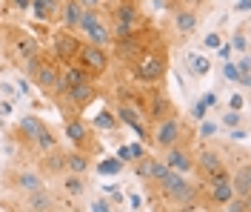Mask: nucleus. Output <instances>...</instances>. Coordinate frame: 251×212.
Here are the masks:
<instances>
[{"instance_id":"obj_24","label":"nucleus","mask_w":251,"mask_h":212,"mask_svg":"<svg viewBox=\"0 0 251 212\" xmlns=\"http://www.w3.org/2000/svg\"><path fill=\"white\" fill-rule=\"evenodd\" d=\"M63 192L69 198H83L86 195V181H83V175H75V172H63Z\"/></svg>"},{"instance_id":"obj_27","label":"nucleus","mask_w":251,"mask_h":212,"mask_svg":"<svg viewBox=\"0 0 251 212\" xmlns=\"http://www.w3.org/2000/svg\"><path fill=\"white\" fill-rule=\"evenodd\" d=\"M154 166H157V158H151V155L137 158V163H134V178L151 181V178H154Z\"/></svg>"},{"instance_id":"obj_10","label":"nucleus","mask_w":251,"mask_h":212,"mask_svg":"<svg viewBox=\"0 0 251 212\" xmlns=\"http://www.w3.org/2000/svg\"><path fill=\"white\" fill-rule=\"evenodd\" d=\"M51 43H54V55L60 58L63 63H72V61L77 58L80 46H83L80 37H77V32H72V29H60V32H54Z\"/></svg>"},{"instance_id":"obj_41","label":"nucleus","mask_w":251,"mask_h":212,"mask_svg":"<svg viewBox=\"0 0 251 212\" xmlns=\"http://www.w3.org/2000/svg\"><path fill=\"white\" fill-rule=\"evenodd\" d=\"M205 0H177V6H188V9H200Z\"/></svg>"},{"instance_id":"obj_23","label":"nucleus","mask_w":251,"mask_h":212,"mask_svg":"<svg viewBox=\"0 0 251 212\" xmlns=\"http://www.w3.org/2000/svg\"><path fill=\"white\" fill-rule=\"evenodd\" d=\"M66 138L75 144V147H83L86 141H89V126L80 121L77 115H72V118H66Z\"/></svg>"},{"instance_id":"obj_50","label":"nucleus","mask_w":251,"mask_h":212,"mask_svg":"<svg viewBox=\"0 0 251 212\" xmlns=\"http://www.w3.org/2000/svg\"><path fill=\"white\" fill-rule=\"evenodd\" d=\"M54 3H57V6H60V3H63V0H54Z\"/></svg>"},{"instance_id":"obj_45","label":"nucleus","mask_w":251,"mask_h":212,"mask_svg":"<svg viewBox=\"0 0 251 212\" xmlns=\"http://www.w3.org/2000/svg\"><path fill=\"white\" fill-rule=\"evenodd\" d=\"M12 3H15L17 9H23V12H26V9H31V0H12Z\"/></svg>"},{"instance_id":"obj_30","label":"nucleus","mask_w":251,"mask_h":212,"mask_svg":"<svg viewBox=\"0 0 251 212\" xmlns=\"http://www.w3.org/2000/svg\"><path fill=\"white\" fill-rule=\"evenodd\" d=\"M94 129H103V132H114L117 129V115H111L109 109H103V112L94 118Z\"/></svg>"},{"instance_id":"obj_12","label":"nucleus","mask_w":251,"mask_h":212,"mask_svg":"<svg viewBox=\"0 0 251 212\" xmlns=\"http://www.w3.org/2000/svg\"><path fill=\"white\" fill-rule=\"evenodd\" d=\"M40 172L51 175V178H60L63 172H66V149H60V147L46 149L43 158H40Z\"/></svg>"},{"instance_id":"obj_22","label":"nucleus","mask_w":251,"mask_h":212,"mask_svg":"<svg viewBox=\"0 0 251 212\" xmlns=\"http://www.w3.org/2000/svg\"><path fill=\"white\" fill-rule=\"evenodd\" d=\"M43 129H49L43 118H37V115H23V118H20V135H23L29 144H34Z\"/></svg>"},{"instance_id":"obj_36","label":"nucleus","mask_w":251,"mask_h":212,"mask_svg":"<svg viewBox=\"0 0 251 212\" xmlns=\"http://www.w3.org/2000/svg\"><path fill=\"white\" fill-rule=\"evenodd\" d=\"M89 210H94V212H109V210H111V204L100 198V201H92V207H89Z\"/></svg>"},{"instance_id":"obj_14","label":"nucleus","mask_w":251,"mask_h":212,"mask_svg":"<svg viewBox=\"0 0 251 212\" xmlns=\"http://www.w3.org/2000/svg\"><path fill=\"white\" fill-rule=\"evenodd\" d=\"M26 210H31V212H51V210H57V198L51 195L46 186H40V189H34V192L26 195Z\"/></svg>"},{"instance_id":"obj_40","label":"nucleus","mask_w":251,"mask_h":212,"mask_svg":"<svg viewBox=\"0 0 251 212\" xmlns=\"http://www.w3.org/2000/svg\"><path fill=\"white\" fill-rule=\"evenodd\" d=\"M128 152H131V158H134V161H137V158H143V155H146V149H143L140 144H131V147H128Z\"/></svg>"},{"instance_id":"obj_38","label":"nucleus","mask_w":251,"mask_h":212,"mask_svg":"<svg viewBox=\"0 0 251 212\" xmlns=\"http://www.w3.org/2000/svg\"><path fill=\"white\" fill-rule=\"evenodd\" d=\"M246 106V98L243 95H231V100H228V109H243Z\"/></svg>"},{"instance_id":"obj_47","label":"nucleus","mask_w":251,"mask_h":212,"mask_svg":"<svg viewBox=\"0 0 251 212\" xmlns=\"http://www.w3.org/2000/svg\"><path fill=\"white\" fill-rule=\"evenodd\" d=\"M120 161H134V158H131V152H128V147L120 149Z\"/></svg>"},{"instance_id":"obj_13","label":"nucleus","mask_w":251,"mask_h":212,"mask_svg":"<svg viewBox=\"0 0 251 212\" xmlns=\"http://www.w3.org/2000/svg\"><path fill=\"white\" fill-rule=\"evenodd\" d=\"M12 37H15V40H12V46H15V52H17V58H20V61H29V58H37V55H40V46H37V40H34L29 32L15 29Z\"/></svg>"},{"instance_id":"obj_7","label":"nucleus","mask_w":251,"mask_h":212,"mask_svg":"<svg viewBox=\"0 0 251 212\" xmlns=\"http://www.w3.org/2000/svg\"><path fill=\"white\" fill-rule=\"evenodd\" d=\"M75 63H80L92 78H100V75H106V69H109V52H106V46L83 43L80 52H77V58H75Z\"/></svg>"},{"instance_id":"obj_15","label":"nucleus","mask_w":251,"mask_h":212,"mask_svg":"<svg viewBox=\"0 0 251 212\" xmlns=\"http://www.w3.org/2000/svg\"><path fill=\"white\" fill-rule=\"evenodd\" d=\"M12 186H15L17 192H23V195H29L34 189H40L43 186V175L40 172H34V169H20L12 175Z\"/></svg>"},{"instance_id":"obj_21","label":"nucleus","mask_w":251,"mask_h":212,"mask_svg":"<svg viewBox=\"0 0 251 212\" xmlns=\"http://www.w3.org/2000/svg\"><path fill=\"white\" fill-rule=\"evenodd\" d=\"M89 169H92V158H89L83 149H69V152H66V172L86 175Z\"/></svg>"},{"instance_id":"obj_37","label":"nucleus","mask_w":251,"mask_h":212,"mask_svg":"<svg viewBox=\"0 0 251 212\" xmlns=\"http://www.w3.org/2000/svg\"><path fill=\"white\" fill-rule=\"evenodd\" d=\"M203 43L208 46V49H217V46H220V34H217V32L205 34V40H203Z\"/></svg>"},{"instance_id":"obj_42","label":"nucleus","mask_w":251,"mask_h":212,"mask_svg":"<svg viewBox=\"0 0 251 212\" xmlns=\"http://www.w3.org/2000/svg\"><path fill=\"white\" fill-rule=\"evenodd\" d=\"M80 6H83V9H100V3H103V0H77Z\"/></svg>"},{"instance_id":"obj_9","label":"nucleus","mask_w":251,"mask_h":212,"mask_svg":"<svg viewBox=\"0 0 251 212\" xmlns=\"http://www.w3.org/2000/svg\"><path fill=\"white\" fill-rule=\"evenodd\" d=\"M220 169H226V161H223L220 149L203 147V149L194 152V172H197L200 178H211V175L220 172Z\"/></svg>"},{"instance_id":"obj_5","label":"nucleus","mask_w":251,"mask_h":212,"mask_svg":"<svg viewBox=\"0 0 251 212\" xmlns=\"http://www.w3.org/2000/svg\"><path fill=\"white\" fill-rule=\"evenodd\" d=\"M183 135H186V126H183V121L172 112V115H166V118H160V121H154L151 144H154L157 149H169V147H174V144H180Z\"/></svg>"},{"instance_id":"obj_46","label":"nucleus","mask_w":251,"mask_h":212,"mask_svg":"<svg viewBox=\"0 0 251 212\" xmlns=\"http://www.w3.org/2000/svg\"><path fill=\"white\" fill-rule=\"evenodd\" d=\"M128 201H131V210H140V207H143V198L140 195H131Z\"/></svg>"},{"instance_id":"obj_6","label":"nucleus","mask_w":251,"mask_h":212,"mask_svg":"<svg viewBox=\"0 0 251 212\" xmlns=\"http://www.w3.org/2000/svg\"><path fill=\"white\" fill-rule=\"evenodd\" d=\"M205 198H208V207L223 210L231 198H234V186H231V172L228 166L214 172L211 178H205Z\"/></svg>"},{"instance_id":"obj_2","label":"nucleus","mask_w":251,"mask_h":212,"mask_svg":"<svg viewBox=\"0 0 251 212\" xmlns=\"http://www.w3.org/2000/svg\"><path fill=\"white\" fill-rule=\"evenodd\" d=\"M169 72V52L166 49H146L134 61V78L137 83H160Z\"/></svg>"},{"instance_id":"obj_26","label":"nucleus","mask_w":251,"mask_h":212,"mask_svg":"<svg viewBox=\"0 0 251 212\" xmlns=\"http://www.w3.org/2000/svg\"><path fill=\"white\" fill-rule=\"evenodd\" d=\"M31 9H34L37 20H54V17L60 15V6L54 0H31Z\"/></svg>"},{"instance_id":"obj_25","label":"nucleus","mask_w":251,"mask_h":212,"mask_svg":"<svg viewBox=\"0 0 251 212\" xmlns=\"http://www.w3.org/2000/svg\"><path fill=\"white\" fill-rule=\"evenodd\" d=\"M172 112H174V106H172V100H169V95L166 92H154V98L149 103L151 121H160V118H166V115H172Z\"/></svg>"},{"instance_id":"obj_34","label":"nucleus","mask_w":251,"mask_h":212,"mask_svg":"<svg viewBox=\"0 0 251 212\" xmlns=\"http://www.w3.org/2000/svg\"><path fill=\"white\" fill-rule=\"evenodd\" d=\"M217 135V123L214 121H203L200 123V138H214Z\"/></svg>"},{"instance_id":"obj_19","label":"nucleus","mask_w":251,"mask_h":212,"mask_svg":"<svg viewBox=\"0 0 251 212\" xmlns=\"http://www.w3.org/2000/svg\"><path fill=\"white\" fill-rule=\"evenodd\" d=\"M80 15H83V6L77 0H63L60 3V20H63V29H72L77 32V23H80Z\"/></svg>"},{"instance_id":"obj_4","label":"nucleus","mask_w":251,"mask_h":212,"mask_svg":"<svg viewBox=\"0 0 251 212\" xmlns=\"http://www.w3.org/2000/svg\"><path fill=\"white\" fill-rule=\"evenodd\" d=\"M97 86H94V81L89 83H77V86H69L63 95H57V100L63 103V115L66 118H72V115H77L80 109H86L89 103H94L97 100Z\"/></svg>"},{"instance_id":"obj_20","label":"nucleus","mask_w":251,"mask_h":212,"mask_svg":"<svg viewBox=\"0 0 251 212\" xmlns=\"http://www.w3.org/2000/svg\"><path fill=\"white\" fill-rule=\"evenodd\" d=\"M86 37H89V43H94V46H109V43H114L111 26L103 20V17H97V20H94L92 29L86 32Z\"/></svg>"},{"instance_id":"obj_43","label":"nucleus","mask_w":251,"mask_h":212,"mask_svg":"<svg viewBox=\"0 0 251 212\" xmlns=\"http://www.w3.org/2000/svg\"><path fill=\"white\" fill-rule=\"evenodd\" d=\"M200 100H203L205 106H214V103H217V95H214V92H208V95H203Z\"/></svg>"},{"instance_id":"obj_35","label":"nucleus","mask_w":251,"mask_h":212,"mask_svg":"<svg viewBox=\"0 0 251 212\" xmlns=\"http://www.w3.org/2000/svg\"><path fill=\"white\" fill-rule=\"evenodd\" d=\"M100 172H106V175H114V172H120V161H106L100 166Z\"/></svg>"},{"instance_id":"obj_48","label":"nucleus","mask_w":251,"mask_h":212,"mask_svg":"<svg viewBox=\"0 0 251 212\" xmlns=\"http://www.w3.org/2000/svg\"><path fill=\"white\" fill-rule=\"evenodd\" d=\"M0 92H3V95H12V92H15V89H12V86H9V83H0Z\"/></svg>"},{"instance_id":"obj_3","label":"nucleus","mask_w":251,"mask_h":212,"mask_svg":"<svg viewBox=\"0 0 251 212\" xmlns=\"http://www.w3.org/2000/svg\"><path fill=\"white\" fill-rule=\"evenodd\" d=\"M143 29V12L137 9L134 0H117L114 12H111V34L114 37H126Z\"/></svg>"},{"instance_id":"obj_17","label":"nucleus","mask_w":251,"mask_h":212,"mask_svg":"<svg viewBox=\"0 0 251 212\" xmlns=\"http://www.w3.org/2000/svg\"><path fill=\"white\" fill-rule=\"evenodd\" d=\"M200 17H197V9H188V6H177L174 9V26L180 34H191L197 29Z\"/></svg>"},{"instance_id":"obj_28","label":"nucleus","mask_w":251,"mask_h":212,"mask_svg":"<svg viewBox=\"0 0 251 212\" xmlns=\"http://www.w3.org/2000/svg\"><path fill=\"white\" fill-rule=\"evenodd\" d=\"M186 69L194 75V78H203V75H208V69H211V61L203 58V55H188Z\"/></svg>"},{"instance_id":"obj_16","label":"nucleus","mask_w":251,"mask_h":212,"mask_svg":"<svg viewBox=\"0 0 251 212\" xmlns=\"http://www.w3.org/2000/svg\"><path fill=\"white\" fill-rule=\"evenodd\" d=\"M231 186H234V195L237 198H249V201H251V166L246 161L231 172Z\"/></svg>"},{"instance_id":"obj_39","label":"nucleus","mask_w":251,"mask_h":212,"mask_svg":"<svg viewBox=\"0 0 251 212\" xmlns=\"http://www.w3.org/2000/svg\"><path fill=\"white\" fill-rule=\"evenodd\" d=\"M205 112H208V106H205L203 100H197V103H194V109H191L194 118H205Z\"/></svg>"},{"instance_id":"obj_32","label":"nucleus","mask_w":251,"mask_h":212,"mask_svg":"<svg viewBox=\"0 0 251 212\" xmlns=\"http://www.w3.org/2000/svg\"><path fill=\"white\" fill-rule=\"evenodd\" d=\"M34 147L40 149V152H46V149L57 147V138H54V132H51V129H43V132H40V138L34 141Z\"/></svg>"},{"instance_id":"obj_18","label":"nucleus","mask_w":251,"mask_h":212,"mask_svg":"<svg viewBox=\"0 0 251 212\" xmlns=\"http://www.w3.org/2000/svg\"><path fill=\"white\" fill-rule=\"evenodd\" d=\"M117 121L128 123V126L137 132L140 138H149V129H146V123H143V118L137 115V109H134V106H128V103H120V106H117Z\"/></svg>"},{"instance_id":"obj_29","label":"nucleus","mask_w":251,"mask_h":212,"mask_svg":"<svg viewBox=\"0 0 251 212\" xmlns=\"http://www.w3.org/2000/svg\"><path fill=\"white\" fill-rule=\"evenodd\" d=\"M231 49H237L240 55L249 52V23H240V26H237L234 37H231Z\"/></svg>"},{"instance_id":"obj_44","label":"nucleus","mask_w":251,"mask_h":212,"mask_svg":"<svg viewBox=\"0 0 251 212\" xmlns=\"http://www.w3.org/2000/svg\"><path fill=\"white\" fill-rule=\"evenodd\" d=\"M17 86H20V92H23V95H29V81H26V78H20V81H17Z\"/></svg>"},{"instance_id":"obj_31","label":"nucleus","mask_w":251,"mask_h":212,"mask_svg":"<svg viewBox=\"0 0 251 212\" xmlns=\"http://www.w3.org/2000/svg\"><path fill=\"white\" fill-rule=\"evenodd\" d=\"M243 109H228V112L223 115V126L226 129H237V126H243Z\"/></svg>"},{"instance_id":"obj_11","label":"nucleus","mask_w":251,"mask_h":212,"mask_svg":"<svg viewBox=\"0 0 251 212\" xmlns=\"http://www.w3.org/2000/svg\"><path fill=\"white\" fill-rule=\"evenodd\" d=\"M163 152H166V163H169L172 169L183 172V175H188V172L194 169V152L188 147H183V141L174 144V147H169V149H163Z\"/></svg>"},{"instance_id":"obj_33","label":"nucleus","mask_w":251,"mask_h":212,"mask_svg":"<svg viewBox=\"0 0 251 212\" xmlns=\"http://www.w3.org/2000/svg\"><path fill=\"white\" fill-rule=\"evenodd\" d=\"M223 75H226L231 83H240V72H237V63H234V61H226V63H223Z\"/></svg>"},{"instance_id":"obj_8","label":"nucleus","mask_w":251,"mask_h":212,"mask_svg":"<svg viewBox=\"0 0 251 212\" xmlns=\"http://www.w3.org/2000/svg\"><path fill=\"white\" fill-rule=\"evenodd\" d=\"M34 86L46 95V98H54L57 95V86H60V66L51 63V61H40V66L34 69L31 75Z\"/></svg>"},{"instance_id":"obj_49","label":"nucleus","mask_w":251,"mask_h":212,"mask_svg":"<svg viewBox=\"0 0 251 212\" xmlns=\"http://www.w3.org/2000/svg\"><path fill=\"white\" fill-rule=\"evenodd\" d=\"M220 55H223V58L228 61V55H231V46H220Z\"/></svg>"},{"instance_id":"obj_1","label":"nucleus","mask_w":251,"mask_h":212,"mask_svg":"<svg viewBox=\"0 0 251 212\" xmlns=\"http://www.w3.org/2000/svg\"><path fill=\"white\" fill-rule=\"evenodd\" d=\"M151 183H157V189H160V195L166 198L169 204H172L174 210H194L197 204V186H194V181L186 178L183 172H177V169H172V166H166L163 169V175L157 181H151Z\"/></svg>"}]
</instances>
